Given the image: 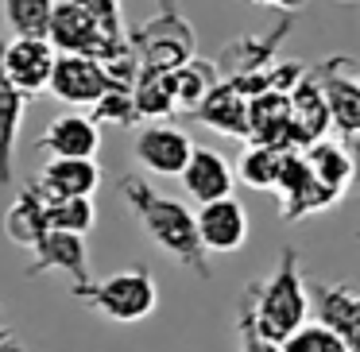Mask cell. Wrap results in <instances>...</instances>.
<instances>
[{"label":"cell","mask_w":360,"mask_h":352,"mask_svg":"<svg viewBox=\"0 0 360 352\" xmlns=\"http://www.w3.org/2000/svg\"><path fill=\"white\" fill-rule=\"evenodd\" d=\"M120 194H124L128 209L136 213V221L143 225V233L151 236V244H159L167 256H174L182 267H190L198 279H210V259H205V244L198 236V217L190 205H182L179 197L159 194L140 174H128L120 182Z\"/></svg>","instance_id":"1"},{"label":"cell","mask_w":360,"mask_h":352,"mask_svg":"<svg viewBox=\"0 0 360 352\" xmlns=\"http://www.w3.org/2000/svg\"><path fill=\"white\" fill-rule=\"evenodd\" d=\"M244 306L252 313V325L259 337L283 344L298 325L310 321V290L302 282V267H298V252L283 248L275 271L264 282H252L244 290Z\"/></svg>","instance_id":"2"},{"label":"cell","mask_w":360,"mask_h":352,"mask_svg":"<svg viewBox=\"0 0 360 352\" xmlns=\"http://www.w3.org/2000/svg\"><path fill=\"white\" fill-rule=\"evenodd\" d=\"M78 298L86 306H94L101 318L117 321V325H136V321H148L155 313L159 287H155V275L143 263H136L128 271H117L109 279H101V282H89Z\"/></svg>","instance_id":"3"},{"label":"cell","mask_w":360,"mask_h":352,"mask_svg":"<svg viewBox=\"0 0 360 352\" xmlns=\"http://www.w3.org/2000/svg\"><path fill=\"white\" fill-rule=\"evenodd\" d=\"M132 51L140 58L143 74H171L194 58L198 39H194V27L179 12H159L151 24L132 32Z\"/></svg>","instance_id":"4"},{"label":"cell","mask_w":360,"mask_h":352,"mask_svg":"<svg viewBox=\"0 0 360 352\" xmlns=\"http://www.w3.org/2000/svg\"><path fill=\"white\" fill-rule=\"evenodd\" d=\"M275 194L283 202V221H302L314 217V213H326L333 209L341 197L326 186V182L314 174V167L306 163L302 151H283V163H279V178H275Z\"/></svg>","instance_id":"5"},{"label":"cell","mask_w":360,"mask_h":352,"mask_svg":"<svg viewBox=\"0 0 360 352\" xmlns=\"http://www.w3.org/2000/svg\"><path fill=\"white\" fill-rule=\"evenodd\" d=\"M47 43L58 51V55H89V58H109L124 55V51H112L109 43L101 39L97 24L89 20V12L82 8L78 0H55V8H51V20H47Z\"/></svg>","instance_id":"6"},{"label":"cell","mask_w":360,"mask_h":352,"mask_svg":"<svg viewBox=\"0 0 360 352\" xmlns=\"http://www.w3.org/2000/svg\"><path fill=\"white\" fill-rule=\"evenodd\" d=\"M55 58H58V51L47 43V35H16V39L0 43V66H4L8 82L27 97V101L47 93Z\"/></svg>","instance_id":"7"},{"label":"cell","mask_w":360,"mask_h":352,"mask_svg":"<svg viewBox=\"0 0 360 352\" xmlns=\"http://www.w3.org/2000/svg\"><path fill=\"white\" fill-rule=\"evenodd\" d=\"M117 82L109 78L101 58L89 55H58L55 70H51L47 93H55L63 105H82V109H94Z\"/></svg>","instance_id":"8"},{"label":"cell","mask_w":360,"mask_h":352,"mask_svg":"<svg viewBox=\"0 0 360 352\" xmlns=\"http://www.w3.org/2000/svg\"><path fill=\"white\" fill-rule=\"evenodd\" d=\"M318 82L329 97V112H333V128L341 132V140H356L360 136V70L352 58H329L321 63Z\"/></svg>","instance_id":"9"},{"label":"cell","mask_w":360,"mask_h":352,"mask_svg":"<svg viewBox=\"0 0 360 352\" xmlns=\"http://www.w3.org/2000/svg\"><path fill=\"white\" fill-rule=\"evenodd\" d=\"M190 151H194V140H190L182 128L159 124V120L148 128H140V136H136V143H132L136 163L148 174H159V178H179L182 167L190 163Z\"/></svg>","instance_id":"10"},{"label":"cell","mask_w":360,"mask_h":352,"mask_svg":"<svg viewBox=\"0 0 360 352\" xmlns=\"http://www.w3.org/2000/svg\"><path fill=\"white\" fill-rule=\"evenodd\" d=\"M287 97H290V132H295L298 151L333 132V112H329V97L321 89L318 74H302L287 89Z\"/></svg>","instance_id":"11"},{"label":"cell","mask_w":360,"mask_h":352,"mask_svg":"<svg viewBox=\"0 0 360 352\" xmlns=\"http://www.w3.org/2000/svg\"><path fill=\"white\" fill-rule=\"evenodd\" d=\"M43 271H66L74 282V298L89 287V256H86V236L78 233H58V228H47V233L35 240L32 248V275Z\"/></svg>","instance_id":"12"},{"label":"cell","mask_w":360,"mask_h":352,"mask_svg":"<svg viewBox=\"0 0 360 352\" xmlns=\"http://www.w3.org/2000/svg\"><path fill=\"white\" fill-rule=\"evenodd\" d=\"M194 217H198V236H202L205 252L229 256V252H240L248 244V209L233 194L205 202Z\"/></svg>","instance_id":"13"},{"label":"cell","mask_w":360,"mask_h":352,"mask_svg":"<svg viewBox=\"0 0 360 352\" xmlns=\"http://www.w3.org/2000/svg\"><path fill=\"white\" fill-rule=\"evenodd\" d=\"M314 321L333 329L349 352H360V290L349 282H314Z\"/></svg>","instance_id":"14"},{"label":"cell","mask_w":360,"mask_h":352,"mask_svg":"<svg viewBox=\"0 0 360 352\" xmlns=\"http://www.w3.org/2000/svg\"><path fill=\"white\" fill-rule=\"evenodd\" d=\"M248 143H264L275 151H295L290 132V97L283 89H264L248 97Z\"/></svg>","instance_id":"15"},{"label":"cell","mask_w":360,"mask_h":352,"mask_svg":"<svg viewBox=\"0 0 360 352\" xmlns=\"http://www.w3.org/2000/svg\"><path fill=\"white\" fill-rule=\"evenodd\" d=\"M39 148L51 159H97L101 151V124L86 112H58L47 124Z\"/></svg>","instance_id":"16"},{"label":"cell","mask_w":360,"mask_h":352,"mask_svg":"<svg viewBox=\"0 0 360 352\" xmlns=\"http://www.w3.org/2000/svg\"><path fill=\"white\" fill-rule=\"evenodd\" d=\"M182 190H186V197H194L198 205L205 202H217V197H229L233 194V163H229L221 151L213 148H194L190 151V163L182 167Z\"/></svg>","instance_id":"17"},{"label":"cell","mask_w":360,"mask_h":352,"mask_svg":"<svg viewBox=\"0 0 360 352\" xmlns=\"http://www.w3.org/2000/svg\"><path fill=\"white\" fill-rule=\"evenodd\" d=\"M194 117H198V124H205L217 136L248 140V97H244L229 78H221L217 86L202 97V105L194 109Z\"/></svg>","instance_id":"18"},{"label":"cell","mask_w":360,"mask_h":352,"mask_svg":"<svg viewBox=\"0 0 360 352\" xmlns=\"http://www.w3.org/2000/svg\"><path fill=\"white\" fill-rule=\"evenodd\" d=\"M306 163L314 167L321 182L333 190L337 197H345L352 186H356V151H352V140H341V136H326V140L302 148Z\"/></svg>","instance_id":"19"},{"label":"cell","mask_w":360,"mask_h":352,"mask_svg":"<svg viewBox=\"0 0 360 352\" xmlns=\"http://www.w3.org/2000/svg\"><path fill=\"white\" fill-rule=\"evenodd\" d=\"M35 186L43 197H94L101 186V167L97 159H51Z\"/></svg>","instance_id":"20"},{"label":"cell","mask_w":360,"mask_h":352,"mask_svg":"<svg viewBox=\"0 0 360 352\" xmlns=\"http://www.w3.org/2000/svg\"><path fill=\"white\" fill-rule=\"evenodd\" d=\"M24 109L27 97L8 82L4 66H0V186L12 182V167H16V140H20V124H24Z\"/></svg>","instance_id":"21"},{"label":"cell","mask_w":360,"mask_h":352,"mask_svg":"<svg viewBox=\"0 0 360 352\" xmlns=\"http://www.w3.org/2000/svg\"><path fill=\"white\" fill-rule=\"evenodd\" d=\"M4 228H8L12 244H20V248H35V240L47 233V221H43V194H39L35 182L12 202L8 217H4Z\"/></svg>","instance_id":"22"},{"label":"cell","mask_w":360,"mask_h":352,"mask_svg":"<svg viewBox=\"0 0 360 352\" xmlns=\"http://www.w3.org/2000/svg\"><path fill=\"white\" fill-rule=\"evenodd\" d=\"M221 82L217 66L213 63H202V58H190V63H182L179 70H171V86H174V101L182 105V109H198L202 105V97L210 93L213 86Z\"/></svg>","instance_id":"23"},{"label":"cell","mask_w":360,"mask_h":352,"mask_svg":"<svg viewBox=\"0 0 360 352\" xmlns=\"http://www.w3.org/2000/svg\"><path fill=\"white\" fill-rule=\"evenodd\" d=\"M132 101H136V112H140V120H163L171 117L174 109H179V101H174V86H171V74H143L136 78L132 86Z\"/></svg>","instance_id":"24"},{"label":"cell","mask_w":360,"mask_h":352,"mask_svg":"<svg viewBox=\"0 0 360 352\" xmlns=\"http://www.w3.org/2000/svg\"><path fill=\"white\" fill-rule=\"evenodd\" d=\"M43 221H47V228H58V233L86 236L97 221L94 197H43Z\"/></svg>","instance_id":"25"},{"label":"cell","mask_w":360,"mask_h":352,"mask_svg":"<svg viewBox=\"0 0 360 352\" xmlns=\"http://www.w3.org/2000/svg\"><path fill=\"white\" fill-rule=\"evenodd\" d=\"M279 163H283V151L264 148V143H248L236 163V178L252 190H275V178H279Z\"/></svg>","instance_id":"26"},{"label":"cell","mask_w":360,"mask_h":352,"mask_svg":"<svg viewBox=\"0 0 360 352\" xmlns=\"http://www.w3.org/2000/svg\"><path fill=\"white\" fill-rule=\"evenodd\" d=\"M78 4L89 12V20L97 24V32H101V39L109 43L112 51H124V47H132V35H128L124 12H120V0H78Z\"/></svg>","instance_id":"27"},{"label":"cell","mask_w":360,"mask_h":352,"mask_svg":"<svg viewBox=\"0 0 360 352\" xmlns=\"http://www.w3.org/2000/svg\"><path fill=\"white\" fill-rule=\"evenodd\" d=\"M55 0H0V12L16 35H47Z\"/></svg>","instance_id":"28"},{"label":"cell","mask_w":360,"mask_h":352,"mask_svg":"<svg viewBox=\"0 0 360 352\" xmlns=\"http://www.w3.org/2000/svg\"><path fill=\"white\" fill-rule=\"evenodd\" d=\"M279 348L283 352H349V344H345L333 329L321 325V321H306V325H298Z\"/></svg>","instance_id":"29"},{"label":"cell","mask_w":360,"mask_h":352,"mask_svg":"<svg viewBox=\"0 0 360 352\" xmlns=\"http://www.w3.org/2000/svg\"><path fill=\"white\" fill-rule=\"evenodd\" d=\"M89 117L101 124V120H109V124H120V128H128V124H136L140 120V112H136V101H132V89H124V86H112L109 93L101 97V101L94 105V112Z\"/></svg>","instance_id":"30"},{"label":"cell","mask_w":360,"mask_h":352,"mask_svg":"<svg viewBox=\"0 0 360 352\" xmlns=\"http://www.w3.org/2000/svg\"><path fill=\"white\" fill-rule=\"evenodd\" d=\"M236 333H240V352H283L275 341H267V337H259V329L252 325V313H248V306H240V313H236Z\"/></svg>","instance_id":"31"},{"label":"cell","mask_w":360,"mask_h":352,"mask_svg":"<svg viewBox=\"0 0 360 352\" xmlns=\"http://www.w3.org/2000/svg\"><path fill=\"white\" fill-rule=\"evenodd\" d=\"M0 352H27L24 344H20L16 337H12V329L4 325V318H0Z\"/></svg>","instance_id":"32"},{"label":"cell","mask_w":360,"mask_h":352,"mask_svg":"<svg viewBox=\"0 0 360 352\" xmlns=\"http://www.w3.org/2000/svg\"><path fill=\"white\" fill-rule=\"evenodd\" d=\"M159 12H179V8H174V0H159Z\"/></svg>","instance_id":"33"},{"label":"cell","mask_w":360,"mask_h":352,"mask_svg":"<svg viewBox=\"0 0 360 352\" xmlns=\"http://www.w3.org/2000/svg\"><path fill=\"white\" fill-rule=\"evenodd\" d=\"M256 4H295V0H256Z\"/></svg>","instance_id":"34"}]
</instances>
